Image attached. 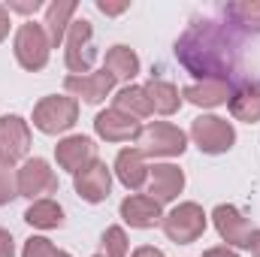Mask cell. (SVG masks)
Segmentation results:
<instances>
[{"mask_svg": "<svg viewBox=\"0 0 260 257\" xmlns=\"http://www.w3.org/2000/svg\"><path fill=\"white\" fill-rule=\"evenodd\" d=\"M176 58L200 82H206V79L227 82L239 64V37L233 34V24H221L215 18H200L179 37Z\"/></svg>", "mask_w": 260, "mask_h": 257, "instance_id": "obj_1", "label": "cell"}, {"mask_svg": "<svg viewBox=\"0 0 260 257\" xmlns=\"http://www.w3.org/2000/svg\"><path fill=\"white\" fill-rule=\"evenodd\" d=\"M133 142H136L133 148L142 157H179L188 148V133L170 121H151V124L139 127Z\"/></svg>", "mask_w": 260, "mask_h": 257, "instance_id": "obj_2", "label": "cell"}, {"mask_svg": "<svg viewBox=\"0 0 260 257\" xmlns=\"http://www.w3.org/2000/svg\"><path fill=\"white\" fill-rule=\"evenodd\" d=\"M79 121V100L76 97H58V94H49L43 97L37 106H34V127L46 136H58L67 133Z\"/></svg>", "mask_w": 260, "mask_h": 257, "instance_id": "obj_3", "label": "cell"}, {"mask_svg": "<svg viewBox=\"0 0 260 257\" xmlns=\"http://www.w3.org/2000/svg\"><path fill=\"white\" fill-rule=\"evenodd\" d=\"M12 52H15V61L24 70H30V73L43 70V67L49 64V55H52V43H49L46 27L37 24V21L18 24L15 40H12Z\"/></svg>", "mask_w": 260, "mask_h": 257, "instance_id": "obj_4", "label": "cell"}, {"mask_svg": "<svg viewBox=\"0 0 260 257\" xmlns=\"http://www.w3.org/2000/svg\"><path fill=\"white\" fill-rule=\"evenodd\" d=\"M206 224H209V215L203 212L200 203H179L170 215H164L160 227L167 233L170 242L176 245H191L197 242L203 233H206Z\"/></svg>", "mask_w": 260, "mask_h": 257, "instance_id": "obj_5", "label": "cell"}, {"mask_svg": "<svg viewBox=\"0 0 260 257\" xmlns=\"http://www.w3.org/2000/svg\"><path fill=\"white\" fill-rule=\"evenodd\" d=\"M64 61L73 76H88L97 61V46H94V27L88 18H76L64 37Z\"/></svg>", "mask_w": 260, "mask_h": 257, "instance_id": "obj_6", "label": "cell"}, {"mask_svg": "<svg viewBox=\"0 0 260 257\" xmlns=\"http://www.w3.org/2000/svg\"><path fill=\"white\" fill-rule=\"evenodd\" d=\"M191 139L203 154H227L236 142V130L221 115H200L191 121Z\"/></svg>", "mask_w": 260, "mask_h": 257, "instance_id": "obj_7", "label": "cell"}, {"mask_svg": "<svg viewBox=\"0 0 260 257\" xmlns=\"http://www.w3.org/2000/svg\"><path fill=\"white\" fill-rule=\"evenodd\" d=\"M15 188H18V197H27L30 203L34 200H46V194L58 191V176L49 167V160L27 157L18 167V173H15Z\"/></svg>", "mask_w": 260, "mask_h": 257, "instance_id": "obj_8", "label": "cell"}, {"mask_svg": "<svg viewBox=\"0 0 260 257\" xmlns=\"http://www.w3.org/2000/svg\"><path fill=\"white\" fill-rule=\"evenodd\" d=\"M30 151V127L21 115H3L0 118V164L15 167Z\"/></svg>", "mask_w": 260, "mask_h": 257, "instance_id": "obj_9", "label": "cell"}, {"mask_svg": "<svg viewBox=\"0 0 260 257\" xmlns=\"http://www.w3.org/2000/svg\"><path fill=\"white\" fill-rule=\"evenodd\" d=\"M212 224H215L218 236H221L230 248H248V239H251L254 230H251V221H248L236 206H227V203L215 206Z\"/></svg>", "mask_w": 260, "mask_h": 257, "instance_id": "obj_10", "label": "cell"}, {"mask_svg": "<svg viewBox=\"0 0 260 257\" xmlns=\"http://www.w3.org/2000/svg\"><path fill=\"white\" fill-rule=\"evenodd\" d=\"M73 188L85 203H103L112 191V170L103 160H91L73 176Z\"/></svg>", "mask_w": 260, "mask_h": 257, "instance_id": "obj_11", "label": "cell"}, {"mask_svg": "<svg viewBox=\"0 0 260 257\" xmlns=\"http://www.w3.org/2000/svg\"><path fill=\"white\" fill-rule=\"evenodd\" d=\"M115 88V76L106 73V70H97V73H88V76H67L64 79V91L85 100L88 106H97L103 103Z\"/></svg>", "mask_w": 260, "mask_h": 257, "instance_id": "obj_12", "label": "cell"}, {"mask_svg": "<svg viewBox=\"0 0 260 257\" xmlns=\"http://www.w3.org/2000/svg\"><path fill=\"white\" fill-rule=\"evenodd\" d=\"M55 160H58L61 170H67V173L76 176L82 167H88L91 160H97V145H94L91 136H82V133L64 136V139L55 145Z\"/></svg>", "mask_w": 260, "mask_h": 257, "instance_id": "obj_13", "label": "cell"}, {"mask_svg": "<svg viewBox=\"0 0 260 257\" xmlns=\"http://www.w3.org/2000/svg\"><path fill=\"white\" fill-rule=\"evenodd\" d=\"M145 188H148V197L157 200L160 206L164 203H173L179 194L185 191V173L176 164H154V167H148Z\"/></svg>", "mask_w": 260, "mask_h": 257, "instance_id": "obj_14", "label": "cell"}, {"mask_svg": "<svg viewBox=\"0 0 260 257\" xmlns=\"http://www.w3.org/2000/svg\"><path fill=\"white\" fill-rule=\"evenodd\" d=\"M121 218L124 224L136 227V230H148V227H157L164 221V209L157 200H151L148 194H130L121 200Z\"/></svg>", "mask_w": 260, "mask_h": 257, "instance_id": "obj_15", "label": "cell"}, {"mask_svg": "<svg viewBox=\"0 0 260 257\" xmlns=\"http://www.w3.org/2000/svg\"><path fill=\"white\" fill-rule=\"evenodd\" d=\"M139 127H142V124H139L136 118H130V115H124V112H118L115 106L106 109V112H100V115L94 118V130H97V136L106 139V142H130V139H136Z\"/></svg>", "mask_w": 260, "mask_h": 257, "instance_id": "obj_16", "label": "cell"}, {"mask_svg": "<svg viewBox=\"0 0 260 257\" xmlns=\"http://www.w3.org/2000/svg\"><path fill=\"white\" fill-rule=\"evenodd\" d=\"M230 94H233L230 82H221V79L194 82V85H188V88L182 91V97H185L188 103L200 106V109H215V106H221V103H230Z\"/></svg>", "mask_w": 260, "mask_h": 257, "instance_id": "obj_17", "label": "cell"}, {"mask_svg": "<svg viewBox=\"0 0 260 257\" xmlns=\"http://www.w3.org/2000/svg\"><path fill=\"white\" fill-rule=\"evenodd\" d=\"M115 176H118V182H121L127 191H139V188H145V182H148L145 157H142L136 148H121L118 157H115Z\"/></svg>", "mask_w": 260, "mask_h": 257, "instance_id": "obj_18", "label": "cell"}, {"mask_svg": "<svg viewBox=\"0 0 260 257\" xmlns=\"http://www.w3.org/2000/svg\"><path fill=\"white\" fill-rule=\"evenodd\" d=\"M76 9H79L76 0H52V3L46 6V21H43V27H46V34H49L52 49L64 43L67 30H70V24H73Z\"/></svg>", "mask_w": 260, "mask_h": 257, "instance_id": "obj_19", "label": "cell"}, {"mask_svg": "<svg viewBox=\"0 0 260 257\" xmlns=\"http://www.w3.org/2000/svg\"><path fill=\"white\" fill-rule=\"evenodd\" d=\"M145 94H148V103H151V112L157 115H176L182 109V97H179V88L167 79H157L151 76L148 85H142Z\"/></svg>", "mask_w": 260, "mask_h": 257, "instance_id": "obj_20", "label": "cell"}, {"mask_svg": "<svg viewBox=\"0 0 260 257\" xmlns=\"http://www.w3.org/2000/svg\"><path fill=\"white\" fill-rule=\"evenodd\" d=\"M230 115L245 124L260 121V85H242L230 94Z\"/></svg>", "mask_w": 260, "mask_h": 257, "instance_id": "obj_21", "label": "cell"}, {"mask_svg": "<svg viewBox=\"0 0 260 257\" xmlns=\"http://www.w3.org/2000/svg\"><path fill=\"white\" fill-rule=\"evenodd\" d=\"M24 221L37 230H58V227H64V209H61V203H55L49 197L34 200L24 212Z\"/></svg>", "mask_w": 260, "mask_h": 257, "instance_id": "obj_22", "label": "cell"}, {"mask_svg": "<svg viewBox=\"0 0 260 257\" xmlns=\"http://www.w3.org/2000/svg\"><path fill=\"white\" fill-rule=\"evenodd\" d=\"M103 70L115 76V82H130L139 73V58L130 46H112L103 58Z\"/></svg>", "mask_w": 260, "mask_h": 257, "instance_id": "obj_23", "label": "cell"}, {"mask_svg": "<svg viewBox=\"0 0 260 257\" xmlns=\"http://www.w3.org/2000/svg\"><path fill=\"white\" fill-rule=\"evenodd\" d=\"M112 100H115V109L118 112H124V115L136 118V121L151 115V103H148V94H145L142 85H124Z\"/></svg>", "mask_w": 260, "mask_h": 257, "instance_id": "obj_24", "label": "cell"}, {"mask_svg": "<svg viewBox=\"0 0 260 257\" xmlns=\"http://www.w3.org/2000/svg\"><path fill=\"white\" fill-rule=\"evenodd\" d=\"M224 15L233 21V27L260 34V0H239V3H227Z\"/></svg>", "mask_w": 260, "mask_h": 257, "instance_id": "obj_25", "label": "cell"}, {"mask_svg": "<svg viewBox=\"0 0 260 257\" xmlns=\"http://www.w3.org/2000/svg\"><path fill=\"white\" fill-rule=\"evenodd\" d=\"M100 254L127 257V233H124V227H106V233L100 239Z\"/></svg>", "mask_w": 260, "mask_h": 257, "instance_id": "obj_26", "label": "cell"}, {"mask_svg": "<svg viewBox=\"0 0 260 257\" xmlns=\"http://www.w3.org/2000/svg\"><path fill=\"white\" fill-rule=\"evenodd\" d=\"M21 257H70V254L55 248L52 239H46V236H30L21 248Z\"/></svg>", "mask_w": 260, "mask_h": 257, "instance_id": "obj_27", "label": "cell"}, {"mask_svg": "<svg viewBox=\"0 0 260 257\" xmlns=\"http://www.w3.org/2000/svg\"><path fill=\"white\" fill-rule=\"evenodd\" d=\"M15 197H18V188H15V176H12V170H9V167H3V164H0V206L12 203Z\"/></svg>", "mask_w": 260, "mask_h": 257, "instance_id": "obj_28", "label": "cell"}, {"mask_svg": "<svg viewBox=\"0 0 260 257\" xmlns=\"http://www.w3.org/2000/svg\"><path fill=\"white\" fill-rule=\"evenodd\" d=\"M40 6H43L40 0H9V3H6L9 12H21V15H30V12H37Z\"/></svg>", "mask_w": 260, "mask_h": 257, "instance_id": "obj_29", "label": "cell"}, {"mask_svg": "<svg viewBox=\"0 0 260 257\" xmlns=\"http://www.w3.org/2000/svg\"><path fill=\"white\" fill-rule=\"evenodd\" d=\"M127 0H121V3H109V0H97V9L103 12V15H121V12H127Z\"/></svg>", "mask_w": 260, "mask_h": 257, "instance_id": "obj_30", "label": "cell"}, {"mask_svg": "<svg viewBox=\"0 0 260 257\" xmlns=\"http://www.w3.org/2000/svg\"><path fill=\"white\" fill-rule=\"evenodd\" d=\"M0 257H15V239L3 227H0Z\"/></svg>", "mask_w": 260, "mask_h": 257, "instance_id": "obj_31", "label": "cell"}, {"mask_svg": "<svg viewBox=\"0 0 260 257\" xmlns=\"http://www.w3.org/2000/svg\"><path fill=\"white\" fill-rule=\"evenodd\" d=\"M9 27H12V21H9V9L0 3V43L9 37Z\"/></svg>", "mask_w": 260, "mask_h": 257, "instance_id": "obj_32", "label": "cell"}, {"mask_svg": "<svg viewBox=\"0 0 260 257\" xmlns=\"http://www.w3.org/2000/svg\"><path fill=\"white\" fill-rule=\"evenodd\" d=\"M203 257H239V254H236V248H230V245H218V248L203 251Z\"/></svg>", "mask_w": 260, "mask_h": 257, "instance_id": "obj_33", "label": "cell"}, {"mask_svg": "<svg viewBox=\"0 0 260 257\" xmlns=\"http://www.w3.org/2000/svg\"><path fill=\"white\" fill-rule=\"evenodd\" d=\"M130 257H164V251H160V248H154V245H139Z\"/></svg>", "mask_w": 260, "mask_h": 257, "instance_id": "obj_34", "label": "cell"}, {"mask_svg": "<svg viewBox=\"0 0 260 257\" xmlns=\"http://www.w3.org/2000/svg\"><path fill=\"white\" fill-rule=\"evenodd\" d=\"M248 251H251V257H260V230L251 233V239H248Z\"/></svg>", "mask_w": 260, "mask_h": 257, "instance_id": "obj_35", "label": "cell"}, {"mask_svg": "<svg viewBox=\"0 0 260 257\" xmlns=\"http://www.w3.org/2000/svg\"><path fill=\"white\" fill-rule=\"evenodd\" d=\"M94 257H103V254H94Z\"/></svg>", "mask_w": 260, "mask_h": 257, "instance_id": "obj_36", "label": "cell"}]
</instances>
